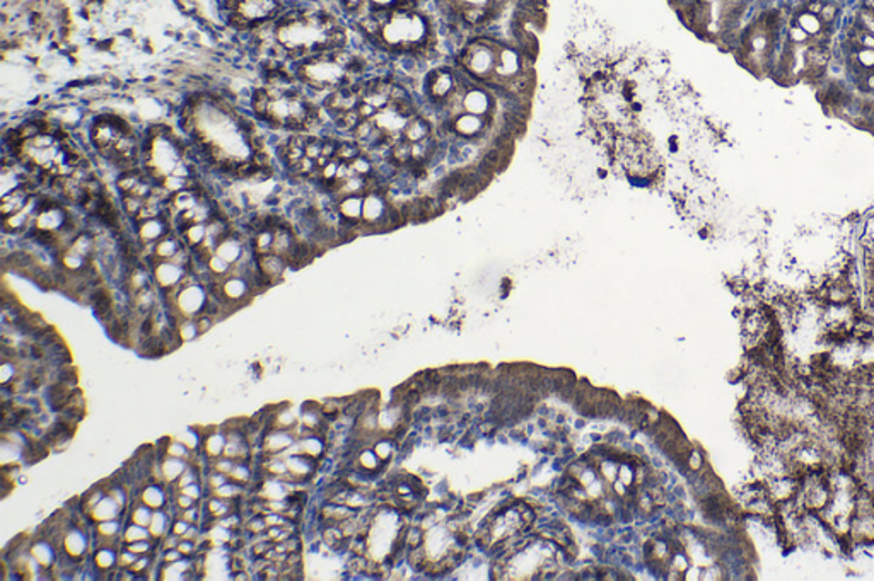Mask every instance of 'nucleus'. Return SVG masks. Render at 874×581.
I'll return each instance as SVG.
<instances>
[{"instance_id": "f257e3e1", "label": "nucleus", "mask_w": 874, "mask_h": 581, "mask_svg": "<svg viewBox=\"0 0 874 581\" xmlns=\"http://www.w3.org/2000/svg\"><path fill=\"white\" fill-rule=\"evenodd\" d=\"M277 0H227V9L233 10V24L248 26L272 17L277 10Z\"/></svg>"}, {"instance_id": "f03ea898", "label": "nucleus", "mask_w": 874, "mask_h": 581, "mask_svg": "<svg viewBox=\"0 0 874 581\" xmlns=\"http://www.w3.org/2000/svg\"><path fill=\"white\" fill-rule=\"evenodd\" d=\"M790 21L796 23L799 28H803L804 31L811 36V38L816 35H819V32L825 29V24H823L821 19H819V16L808 12V10H804L803 7H799V9L792 14V19Z\"/></svg>"}, {"instance_id": "7ed1b4c3", "label": "nucleus", "mask_w": 874, "mask_h": 581, "mask_svg": "<svg viewBox=\"0 0 874 581\" xmlns=\"http://www.w3.org/2000/svg\"><path fill=\"white\" fill-rule=\"evenodd\" d=\"M50 445L45 440H28V446L24 450V460L28 464H36L48 455Z\"/></svg>"}, {"instance_id": "20e7f679", "label": "nucleus", "mask_w": 874, "mask_h": 581, "mask_svg": "<svg viewBox=\"0 0 874 581\" xmlns=\"http://www.w3.org/2000/svg\"><path fill=\"white\" fill-rule=\"evenodd\" d=\"M839 12H840L839 3L832 2V0H826L821 12H819V19L823 21L825 26H835L837 19H839Z\"/></svg>"}, {"instance_id": "39448f33", "label": "nucleus", "mask_w": 874, "mask_h": 581, "mask_svg": "<svg viewBox=\"0 0 874 581\" xmlns=\"http://www.w3.org/2000/svg\"><path fill=\"white\" fill-rule=\"evenodd\" d=\"M854 58L862 68H866V70H873L874 68V50H869V48L859 50V52H854Z\"/></svg>"}, {"instance_id": "423d86ee", "label": "nucleus", "mask_w": 874, "mask_h": 581, "mask_svg": "<svg viewBox=\"0 0 874 581\" xmlns=\"http://www.w3.org/2000/svg\"><path fill=\"white\" fill-rule=\"evenodd\" d=\"M397 2L398 0H371V3L376 7V9H388L390 6L395 7V3Z\"/></svg>"}, {"instance_id": "0eeeda50", "label": "nucleus", "mask_w": 874, "mask_h": 581, "mask_svg": "<svg viewBox=\"0 0 874 581\" xmlns=\"http://www.w3.org/2000/svg\"><path fill=\"white\" fill-rule=\"evenodd\" d=\"M361 2L362 0H343L345 7H349V9H357V7L361 6Z\"/></svg>"}, {"instance_id": "6e6552de", "label": "nucleus", "mask_w": 874, "mask_h": 581, "mask_svg": "<svg viewBox=\"0 0 874 581\" xmlns=\"http://www.w3.org/2000/svg\"><path fill=\"white\" fill-rule=\"evenodd\" d=\"M287 569H289V573H292V571H296V569H297V566H289V568H287ZM282 573H287V571H282ZM284 578H289V580H292V576H291V575H287V576H285V575H281V580H284Z\"/></svg>"}]
</instances>
